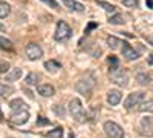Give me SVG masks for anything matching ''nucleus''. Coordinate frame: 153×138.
I'll use <instances>...</instances> for the list:
<instances>
[{
	"label": "nucleus",
	"mask_w": 153,
	"mask_h": 138,
	"mask_svg": "<svg viewBox=\"0 0 153 138\" xmlns=\"http://www.w3.org/2000/svg\"><path fill=\"white\" fill-rule=\"evenodd\" d=\"M69 112H71V115L75 121H78V123H84L89 120V114L84 110L83 104L78 98H74L71 100V103H69Z\"/></svg>",
	"instance_id": "1"
},
{
	"label": "nucleus",
	"mask_w": 153,
	"mask_h": 138,
	"mask_svg": "<svg viewBox=\"0 0 153 138\" xmlns=\"http://www.w3.org/2000/svg\"><path fill=\"white\" fill-rule=\"evenodd\" d=\"M94 86H95V78H94V75H92V74H87L86 77L80 78L78 81L75 83V91L80 92V94H83V95H89V94L92 92Z\"/></svg>",
	"instance_id": "2"
},
{
	"label": "nucleus",
	"mask_w": 153,
	"mask_h": 138,
	"mask_svg": "<svg viewBox=\"0 0 153 138\" xmlns=\"http://www.w3.org/2000/svg\"><path fill=\"white\" fill-rule=\"evenodd\" d=\"M146 101V94L144 92H132L124 101V107L127 110H132L133 107H139Z\"/></svg>",
	"instance_id": "3"
},
{
	"label": "nucleus",
	"mask_w": 153,
	"mask_h": 138,
	"mask_svg": "<svg viewBox=\"0 0 153 138\" xmlns=\"http://www.w3.org/2000/svg\"><path fill=\"white\" fill-rule=\"evenodd\" d=\"M71 35H72V29L71 26L66 23V22H58L57 23V29H55V40L57 42H66L71 39Z\"/></svg>",
	"instance_id": "4"
},
{
	"label": "nucleus",
	"mask_w": 153,
	"mask_h": 138,
	"mask_svg": "<svg viewBox=\"0 0 153 138\" xmlns=\"http://www.w3.org/2000/svg\"><path fill=\"white\" fill-rule=\"evenodd\" d=\"M109 77L113 83H117L118 86H123L126 87L129 84V77H127V72L117 68V69H109Z\"/></svg>",
	"instance_id": "5"
},
{
	"label": "nucleus",
	"mask_w": 153,
	"mask_h": 138,
	"mask_svg": "<svg viewBox=\"0 0 153 138\" xmlns=\"http://www.w3.org/2000/svg\"><path fill=\"white\" fill-rule=\"evenodd\" d=\"M104 132L107 137L110 138H123L124 137V131L120 124L113 123V121H106L104 123Z\"/></svg>",
	"instance_id": "6"
},
{
	"label": "nucleus",
	"mask_w": 153,
	"mask_h": 138,
	"mask_svg": "<svg viewBox=\"0 0 153 138\" xmlns=\"http://www.w3.org/2000/svg\"><path fill=\"white\" fill-rule=\"evenodd\" d=\"M25 51H26V55L29 60H40L43 57V49L37 43H29Z\"/></svg>",
	"instance_id": "7"
},
{
	"label": "nucleus",
	"mask_w": 153,
	"mask_h": 138,
	"mask_svg": "<svg viewBox=\"0 0 153 138\" xmlns=\"http://www.w3.org/2000/svg\"><path fill=\"white\" fill-rule=\"evenodd\" d=\"M121 52H123V57L127 60V61H133L139 57V54L135 51V49L127 43V42H123V48H121Z\"/></svg>",
	"instance_id": "8"
},
{
	"label": "nucleus",
	"mask_w": 153,
	"mask_h": 138,
	"mask_svg": "<svg viewBox=\"0 0 153 138\" xmlns=\"http://www.w3.org/2000/svg\"><path fill=\"white\" fill-rule=\"evenodd\" d=\"M29 120V112L28 110H20V112H12L11 121L14 124H25Z\"/></svg>",
	"instance_id": "9"
},
{
	"label": "nucleus",
	"mask_w": 153,
	"mask_h": 138,
	"mask_svg": "<svg viewBox=\"0 0 153 138\" xmlns=\"http://www.w3.org/2000/svg\"><path fill=\"white\" fill-rule=\"evenodd\" d=\"M141 134H144V135L153 134V118L152 117H144L141 120Z\"/></svg>",
	"instance_id": "10"
},
{
	"label": "nucleus",
	"mask_w": 153,
	"mask_h": 138,
	"mask_svg": "<svg viewBox=\"0 0 153 138\" xmlns=\"http://www.w3.org/2000/svg\"><path fill=\"white\" fill-rule=\"evenodd\" d=\"M121 92L118 91V89H110L109 92H107V103L110 104V106H117V104H120V101H121Z\"/></svg>",
	"instance_id": "11"
},
{
	"label": "nucleus",
	"mask_w": 153,
	"mask_h": 138,
	"mask_svg": "<svg viewBox=\"0 0 153 138\" xmlns=\"http://www.w3.org/2000/svg\"><path fill=\"white\" fill-rule=\"evenodd\" d=\"M9 107L12 112H20V110H28V106L26 103L23 101L22 98H14L12 101L9 103Z\"/></svg>",
	"instance_id": "12"
},
{
	"label": "nucleus",
	"mask_w": 153,
	"mask_h": 138,
	"mask_svg": "<svg viewBox=\"0 0 153 138\" xmlns=\"http://www.w3.org/2000/svg\"><path fill=\"white\" fill-rule=\"evenodd\" d=\"M65 6L69 11H75V12H83L84 11V5H81L80 2H75V0H63Z\"/></svg>",
	"instance_id": "13"
},
{
	"label": "nucleus",
	"mask_w": 153,
	"mask_h": 138,
	"mask_svg": "<svg viewBox=\"0 0 153 138\" xmlns=\"http://www.w3.org/2000/svg\"><path fill=\"white\" fill-rule=\"evenodd\" d=\"M37 92L40 94L42 97H52L55 94L54 87L51 86V84H40V86L37 87Z\"/></svg>",
	"instance_id": "14"
},
{
	"label": "nucleus",
	"mask_w": 153,
	"mask_h": 138,
	"mask_svg": "<svg viewBox=\"0 0 153 138\" xmlns=\"http://www.w3.org/2000/svg\"><path fill=\"white\" fill-rule=\"evenodd\" d=\"M136 81L141 84V86H150L152 84V77L147 72H139L136 75Z\"/></svg>",
	"instance_id": "15"
},
{
	"label": "nucleus",
	"mask_w": 153,
	"mask_h": 138,
	"mask_svg": "<svg viewBox=\"0 0 153 138\" xmlns=\"http://www.w3.org/2000/svg\"><path fill=\"white\" fill-rule=\"evenodd\" d=\"M20 77H22V69H20V68H14L9 74H6L5 80H6V81H17Z\"/></svg>",
	"instance_id": "16"
},
{
	"label": "nucleus",
	"mask_w": 153,
	"mask_h": 138,
	"mask_svg": "<svg viewBox=\"0 0 153 138\" xmlns=\"http://www.w3.org/2000/svg\"><path fill=\"white\" fill-rule=\"evenodd\" d=\"M107 45L110 49H118L120 45H123V42L118 39V37H115V35H109L107 37Z\"/></svg>",
	"instance_id": "17"
},
{
	"label": "nucleus",
	"mask_w": 153,
	"mask_h": 138,
	"mask_svg": "<svg viewBox=\"0 0 153 138\" xmlns=\"http://www.w3.org/2000/svg\"><path fill=\"white\" fill-rule=\"evenodd\" d=\"M45 68L48 71H51V72H57L58 69H61V65L58 63V61H55V60H49V61L45 63Z\"/></svg>",
	"instance_id": "18"
},
{
	"label": "nucleus",
	"mask_w": 153,
	"mask_h": 138,
	"mask_svg": "<svg viewBox=\"0 0 153 138\" xmlns=\"http://www.w3.org/2000/svg\"><path fill=\"white\" fill-rule=\"evenodd\" d=\"M9 12H11V6L9 3L6 2H0V19H5L9 16Z\"/></svg>",
	"instance_id": "19"
},
{
	"label": "nucleus",
	"mask_w": 153,
	"mask_h": 138,
	"mask_svg": "<svg viewBox=\"0 0 153 138\" xmlns=\"http://www.w3.org/2000/svg\"><path fill=\"white\" fill-rule=\"evenodd\" d=\"M12 92H14V87H12V86H8L5 83H0V97H8Z\"/></svg>",
	"instance_id": "20"
},
{
	"label": "nucleus",
	"mask_w": 153,
	"mask_h": 138,
	"mask_svg": "<svg viewBox=\"0 0 153 138\" xmlns=\"http://www.w3.org/2000/svg\"><path fill=\"white\" fill-rule=\"evenodd\" d=\"M38 74H35V72H31V74H28V77L25 78V83H26L28 86H34V84H37V81H38Z\"/></svg>",
	"instance_id": "21"
},
{
	"label": "nucleus",
	"mask_w": 153,
	"mask_h": 138,
	"mask_svg": "<svg viewBox=\"0 0 153 138\" xmlns=\"http://www.w3.org/2000/svg\"><path fill=\"white\" fill-rule=\"evenodd\" d=\"M139 110L141 112H152L153 114V100H146V101L139 106Z\"/></svg>",
	"instance_id": "22"
},
{
	"label": "nucleus",
	"mask_w": 153,
	"mask_h": 138,
	"mask_svg": "<svg viewBox=\"0 0 153 138\" xmlns=\"http://www.w3.org/2000/svg\"><path fill=\"white\" fill-rule=\"evenodd\" d=\"M101 8H103L106 12H109V14H113V12H115V6L112 5V3H107V2H103V0H98V2H97Z\"/></svg>",
	"instance_id": "23"
},
{
	"label": "nucleus",
	"mask_w": 153,
	"mask_h": 138,
	"mask_svg": "<svg viewBox=\"0 0 153 138\" xmlns=\"http://www.w3.org/2000/svg\"><path fill=\"white\" fill-rule=\"evenodd\" d=\"M0 48L5 49V51H11V49H12V42L0 35Z\"/></svg>",
	"instance_id": "24"
},
{
	"label": "nucleus",
	"mask_w": 153,
	"mask_h": 138,
	"mask_svg": "<svg viewBox=\"0 0 153 138\" xmlns=\"http://www.w3.org/2000/svg\"><path fill=\"white\" fill-rule=\"evenodd\" d=\"M126 20H124V17H123V14H115V16H112L110 19H109V23L110 25H123Z\"/></svg>",
	"instance_id": "25"
},
{
	"label": "nucleus",
	"mask_w": 153,
	"mask_h": 138,
	"mask_svg": "<svg viewBox=\"0 0 153 138\" xmlns=\"http://www.w3.org/2000/svg\"><path fill=\"white\" fill-rule=\"evenodd\" d=\"M46 137H51V138H61L63 137V129L61 128H55L54 131H49L46 134Z\"/></svg>",
	"instance_id": "26"
},
{
	"label": "nucleus",
	"mask_w": 153,
	"mask_h": 138,
	"mask_svg": "<svg viewBox=\"0 0 153 138\" xmlns=\"http://www.w3.org/2000/svg\"><path fill=\"white\" fill-rule=\"evenodd\" d=\"M52 110L55 112V114H57L58 117H61V118L66 115V110H65V107L60 106V104H54V106H52Z\"/></svg>",
	"instance_id": "27"
},
{
	"label": "nucleus",
	"mask_w": 153,
	"mask_h": 138,
	"mask_svg": "<svg viewBox=\"0 0 153 138\" xmlns=\"http://www.w3.org/2000/svg\"><path fill=\"white\" fill-rule=\"evenodd\" d=\"M109 65H110V69H117V68H120V61L115 55H110L109 57Z\"/></svg>",
	"instance_id": "28"
},
{
	"label": "nucleus",
	"mask_w": 153,
	"mask_h": 138,
	"mask_svg": "<svg viewBox=\"0 0 153 138\" xmlns=\"http://www.w3.org/2000/svg\"><path fill=\"white\" fill-rule=\"evenodd\" d=\"M123 5L127 6V8H138L139 2L138 0H123Z\"/></svg>",
	"instance_id": "29"
},
{
	"label": "nucleus",
	"mask_w": 153,
	"mask_h": 138,
	"mask_svg": "<svg viewBox=\"0 0 153 138\" xmlns=\"http://www.w3.org/2000/svg\"><path fill=\"white\" fill-rule=\"evenodd\" d=\"M49 124H51V121L46 117H38L37 118V126H49Z\"/></svg>",
	"instance_id": "30"
},
{
	"label": "nucleus",
	"mask_w": 153,
	"mask_h": 138,
	"mask_svg": "<svg viewBox=\"0 0 153 138\" xmlns=\"http://www.w3.org/2000/svg\"><path fill=\"white\" fill-rule=\"evenodd\" d=\"M8 69H11L9 68V63H6V61H3V60H0V74H6Z\"/></svg>",
	"instance_id": "31"
},
{
	"label": "nucleus",
	"mask_w": 153,
	"mask_h": 138,
	"mask_svg": "<svg viewBox=\"0 0 153 138\" xmlns=\"http://www.w3.org/2000/svg\"><path fill=\"white\" fill-rule=\"evenodd\" d=\"M42 2H43V3H46L48 6H51L52 9H58V8H60V6H58V3L55 2V0H42Z\"/></svg>",
	"instance_id": "32"
},
{
	"label": "nucleus",
	"mask_w": 153,
	"mask_h": 138,
	"mask_svg": "<svg viewBox=\"0 0 153 138\" xmlns=\"http://www.w3.org/2000/svg\"><path fill=\"white\" fill-rule=\"evenodd\" d=\"M95 28H98V23H94V22H92V23H89V25H87V28H86V31H84V32H86V34H89V32H91L92 29H95Z\"/></svg>",
	"instance_id": "33"
},
{
	"label": "nucleus",
	"mask_w": 153,
	"mask_h": 138,
	"mask_svg": "<svg viewBox=\"0 0 153 138\" xmlns=\"http://www.w3.org/2000/svg\"><path fill=\"white\" fill-rule=\"evenodd\" d=\"M146 40H147V43H149L150 46H153V35H147Z\"/></svg>",
	"instance_id": "34"
},
{
	"label": "nucleus",
	"mask_w": 153,
	"mask_h": 138,
	"mask_svg": "<svg viewBox=\"0 0 153 138\" xmlns=\"http://www.w3.org/2000/svg\"><path fill=\"white\" fill-rule=\"evenodd\" d=\"M146 3H147V6L150 9H153V0H146Z\"/></svg>",
	"instance_id": "35"
},
{
	"label": "nucleus",
	"mask_w": 153,
	"mask_h": 138,
	"mask_svg": "<svg viewBox=\"0 0 153 138\" xmlns=\"http://www.w3.org/2000/svg\"><path fill=\"white\" fill-rule=\"evenodd\" d=\"M147 61H149V65H153V54H152V55H149Z\"/></svg>",
	"instance_id": "36"
},
{
	"label": "nucleus",
	"mask_w": 153,
	"mask_h": 138,
	"mask_svg": "<svg viewBox=\"0 0 153 138\" xmlns=\"http://www.w3.org/2000/svg\"><path fill=\"white\" fill-rule=\"evenodd\" d=\"M5 31H6L5 25H3V23H0V32H5Z\"/></svg>",
	"instance_id": "37"
}]
</instances>
